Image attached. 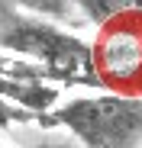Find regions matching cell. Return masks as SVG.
<instances>
[{"instance_id":"4","label":"cell","mask_w":142,"mask_h":148,"mask_svg":"<svg viewBox=\"0 0 142 148\" xmlns=\"http://www.w3.org/2000/svg\"><path fill=\"white\" fill-rule=\"evenodd\" d=\"M29 113H23L19 106L7 103V100H0V129H10V126H19V122H26Z\"/></svg>"},{"instance_id":"5","label":"cell","mask_w":142,"mask_h":148,"mask_svg":"<svg viewBox=\"0 0 142 148\" xmlns=\"http://www.w3.org/2000/svg\"><path fill=\"white\" fill-rule=\"evenodd\" d=\"M13 10H16V7H10V3H0V26H3L7 19H13Z\"/></svg>"},{"instance_id":"2","label":"cell","mask_w":142,"mask_h":148,"mask_svg":"<svg viewBox=\"0 0 142 148\" xmlns=\"http://www.w3.org/2000/svg\"><path fill=\"white\" fill-rule=\"evenodd\" d=\"M0 48L19 55L23 61H32L42 77H55L68 84H94L97 68H94V45L71 36L52 23L26 19L13 13L0 26Z\"/></svg>"},{"instance_id":"6","label":"cell","mask_w":142,"mask_h":148,"mask_svg":"<svg viewBox=\"0 0 142 148\" xmlns=\"http://www.w3.org/2000/svg\"><path fill=\"white\" fill-rule=\"evenodd\" d=\"M0 148H7V145H0Z\"/></svg>"},{"instance_id":"3","label":"cell","mask_w":142,"mask_h":148,"mask_svg":"<svg viewBox=\"0 0 142 148\" xmlns=\"http://www.w3.org/2000/svg\"><path fill=\"white\" fill-rule=\"evenodd\" d=\"M78 7H81V10H87V16H90V19L107 23V19L123 16V10H129L132 3H123V0H110V3H97V0H81Z\"/></svg>"},{"instance_id":"1","label":"cell","mask_w":142,"mask_h":148,"mask_svg":"<svg viewBox=\"0 0 142 148\" xmlns=\"http://www.w3.org/2000/svg\"><path fill=\"white\" fill-rule=\"evenodd\" d=\"M39 126H61L87 148H139L142 145V97L136 93H97L68 100Z\"/></svg>"}]
</instances>
